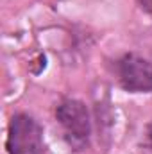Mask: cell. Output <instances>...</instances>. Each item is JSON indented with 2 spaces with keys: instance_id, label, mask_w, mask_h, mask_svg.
Returning a JSON list of instances; mask_svg holds the SVG:
<instances>
[{
  "instance_id": "277c9868",
  "label": "cell",
  "mask_w": 152,
  "mask_h": 154,
  "mask_svg": "<svg viewBox=\"0 0 152 154\" xmlns=\"http://www.w3.org/2000/svg\"><path fill=\"white\" fill-rule=\"evenodd\" d=\"M136 4L145 14H149L152 18V0H136Z\"/></svg>"
},
{
  "instance_id": "7a4b0ae2",
  "label": "cell",
  "mask_w": 152,
  "mask_h": 154,
  "mask_svg": "<svg viewBox=\"0 0 152 154\" xmlns=\"http://www.w3.org/2000/svg\"><path fill=\"white\" fill-rule=\"evenodd\" d=\"M7 154H43L45 138L43 127L29 113H16L11 116L5 140Z\"/></svg>"
},
{
  "instance_id": "3957f363",
  "label": "cell",
  "mask_w": 152,
  "mask_h": 154,
  "mask_svg": "<svg viewBox=\"0 0 152 154\" xmlns=\"http://www.w3.org/2000/svg\"><path fill=\"white\" fill-rule=\"evenodd\" d=\"M114 70L120 86L129 93L152 91V63L138 54H123L116 59Z\"/></svg>"
},
{
  "instance_id": "5b68a950",
  "label": "cell",
  "mask_w": 152,
  "mask_h": 154,
  "mask_svg": "<svg viewBox=\"0 0 152 154\" xmlns=\"http://www.w3.org/2000/svg\"><path fill=\"white\" fill-rule=\"evenodd\" d=\"M145 145L152 149V122L147 125V129H145Z\"/></svg>"
},
{
  "instance_id": "6da1fadb",
  "label": "cell",
  "mask_w": 152,
  "mask_h": 154,
  "mask_svg": "<svg viewBox=\"0 0 152 154\" xmlns=\"http://www.w3.org/2000/svg\"><path fill=\"white\" fill-rule=\"evenodd\" d=\"M57 124L63 129L66 143L74 151H84L91 138V118L86 104L79 99H65L56 108Z\"/></svg>"
}]
</instances>
